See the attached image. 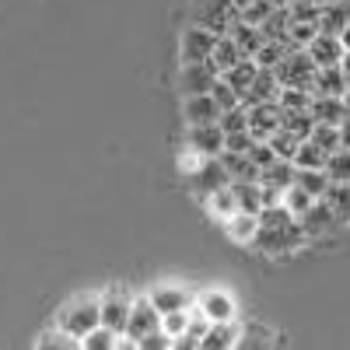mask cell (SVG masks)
Wrapping results in <instances>:
<instances>
[{
  "mask_svg": "<svg viewBox=\"0 0 350 350\" xmlns=\"http://www.w3.org/2000/svg\"><path fill=\"white\" fill-rule=\"evenodd\" d=\"M340 70H343V77L350 81V49H343V56H340Z\"/></svg>",
  "mask_w": 350,
  "mask_h": 350,
  "instance_id": "48",
  "label": "cell"
},
{
  "mask_svg": "<svg viewBox=\"0 0 350 350\" xmlns=\"http://www.w3.org/2000/svg\"><path fill=\"white\" fill-rule=\"evenodd\" d=\"M301 221V228H305V235L308 239H319V235H326V231H333L336 224H340V217H336V211L329 207V203L323 200V196H319L315 203H312V207L298 217Z\"/></svg>",
  "mask_w": 350,
  "mask_h": 350,
  "instance_id": "11",
  "label": "cell"
},
{
  "mask_svg": "<svg viewBox=\"0 0 350 350\" xmlns=\"http://www.w3.org/2000/svg\"><path fill=\"white\" fill-rule=\"evenodd\" d=\"M231 193H235L239 211H249V214H259V211H262V193H259V183H242V179H235V183H231Z\"/></svg>",
  "mask_w": 350,
  "mask_h": 350,
  "instance_id": "28",
  "label": "cell"
},
{
  "mask_svg": "<svg viewBox=\"0 0 350 350\" xmlns=\"http://www.w3.org/2000/svg\"><path fill=\"white\" fill-rule=\"evenodd\" d=\"M120 336H123V333H112L109 326H95L88 336H81V347H84V350H109V347L120 343Z\"/></svg>",
  "mask_w": 350,
  "mask_h": 350,
  "instance_id": "35",
  "label": "cell"
},
{
  "mask_svg": "<svg viewBox=\"0 0 350 350\" xmlns=\"http://www.w3.org/2000/svg\"><path fill=\"white\" fill-rule=\"evenodd\" d=\"M315 64H312V56L305 49H291L284 60L273 67L280 88H305V92H312V84H315Z\"/></svg>",
  "mask_w": 350,
  "mask_h": 350,
  "instance_id": "4",
  "label": "cell"
},
{
  "mask_svg": "<svg viewBox=\"0 0 350 350\" xmlns=\"http://www.w3.org/2000/svg\"><path fill=\"white\" fill-rule=\"evenodd\" d=\"M273 130H280V102L249 105V133L256 140H270Z\"/></svg>",
  "mask_w": 350,
  "mask_h": 350,
  "instance_id": "12",
  "label": "cell"
},
{
  "mask_svg": "<svg viewBox=\"0 0 350 350\" xmlns=\"http://www.w3.org/2000/svg\"><path fill=\"white\" fill-rule=\"evenodd\" d=\"M154 329H161V312L154 308L151 298H137L130 305V319H126V329L123 333L137 343V340H144V336L154 333Z\"/></svg>",
  "mask_w": 350,
  "mask_h": 350,
  "instance_id": "5",
  "label": "cell"
},
{
  "mask_svg": "<svg viewBox=\"0 0 350 350\" xmlns=\"http://www.w3.org/2000/svg\"><path fill=\"white\" fill-rule=\"evenodd\" d=\"M340 148H350V112L343 116V123H340Z\"/></svg>",
  "mask_w": 350,
  "mask_h": 350,
  "instance_id": "47",
  "label": "cell"
},
{
  "mask_svg": "<svg viewBox=\"0 0 350 350\" xmlns=\"http://www.w3.org/2000/svg\"><path fill=\"white\" fill-rule=\"evenodd\" d=\"M214 46H217V36L211 32V28H203V25H189L186 28V36H183V64H203V60H211L214 56Z\"/></svg>",
  "mask_w": 350,
  "mask_h": 350,
  "instance_id": "6",
  "label": "cell"
},
{
  "mask_svg": "<svg viewBox=\"0 0 350 350\" xmlns=\"http://www.w3.org/2000/svg\"><path fill=\"white\" fill-rule=\"evenodd\" d=\"M228 36L235 39V46L242 49V56H252V60H256V53H259V46L267 42V39H262V32H259V28H256V25H245V21H239V25L231 28Z\"/></svg>",
  "mask_w": 350,
  "mask_h": 350,
  "instance_id": "26",
  "label": "cell"
},
{
  "mask_svg": "<svg viewBox=\"0 0 350 350\" xmlns=\"http://www.w3.org/2000/svg\"><path fill=\"white\" fill-rule=\"evenodd\" d=\"M270 148H273V154H277V158L291 161V158H295V151H298V137H291V133L280 126V130H273V133H270Z\"/></svg>",
  "mask_w": 350,
  "mask_h": 350,
  "instance_id": "37",
  "label": "cell"
},
{
  "mask_svg": "<svg viewBox=\"0 0 350 350\" xmlns=\"http://www.w3.org/2000/svg\"><path fill=\"white\" fill-rule=\"evenodd\" d=\"M193 189L200 193V196H211L214 189H221V186H228L231 183V175H228V168H224V161H221V154L217 158H200V168L193 172Z\"/></svg>",
  "mask_w": 350,
  "mask_h": 350,
  "instance_id": "8",
  "label": "cell"
},
{
  "mask_svg": "<svg viewBox=\"0 0 350 350\" xmlns=\"http://www.w3.org/2000/svg\"><path fill=\"white\" fill-rule=\"evenodd\" d=\"M312 203H315V196H312L308 189H301L298 183H291V186L284 189V207L295 214V217H301V214L312 207Z\"/></svg>",
  "mask_w": 350,
  "mask_h": 350,
  "instance_id": "34",
  "label": "cell"
},
{
  "mask_svg": "<svg viewBox=\"0 0 350 350\" xmlns=\"http://www.w3.org/2000/svg\"><path fill=\"white\" fill-rule=\"evenodd\" d=\"M221 161L231 175V183L242 179V183H259V165L249 158V154H231V151H221Z\"/></svg>",
  "mask_w": 350,
  "mask_h": 350,
  "instance_id": "22",
  "label": "cell"
},
{
  "mask_svg": "<svg viewBox=\"0 0 350 350\" xmlns=\"http://www.w3.org/2000/svg\"><path fill=\"white\" fill-rule=\"evenodd\" d=\"M305 239L308 235H305L301 221L291 214L284 203H273V207H262L259 211V231H256V239H252V245L259 252H267V256H287V252H295Z\"/></svg>",
  "mask_w": 350,
  "mask_h": 350,
  "instance_id": "1",
  "label": "cell"
},
{
  "mask_svg": "<svg viewBox=\"0 0 350 350\" xmlns=\"http://www.w3.org/2000/svg\"><path fill=\"white\" fill-rule=\"evenodd\" d=\"M239 21H242V11L231 0H200L193 8V25L211 28L214 36H228Z\"/></svg>",
  "mask_w": 350,
  "mask_h": 350,
  "instance_id": "2",
  "label": "cell"
},
{
  "mask_svg": "<svg viewBox=\"0 0 350 350\" xmlns=\"http://www.w3.org/2000/svg\"><path fill=\"white\" fill-rule=\"evenodd\" d=\"M323 200L336 211L340 224H343V221H350V183H329V189H326V196H323Z\"/></svg>",
  "mask_w": 350,
  "mask_h": 350,
  "instance_id": "31",
  "label": "cell"
},
{
  "mask_svg": "<svg viewBox=\"0 0 350 350\" xmlns=\"http://www.w3.org/2000/svg\"><path fill=\"white\" fill-rule=\"evenodd\" d=\"M295 183L301 186V189H308L315 200L319 196H326V189H329V175H326V168H298V175H295Z\"/></svg>",
  "mask_w": 350,
  "mask_h": 350,
  "instance_id": "29",
  "label": "cell"
},
{
  "mask_svg": "<svg viewBox=\"0 0 350 350\" xmlns=\"http://www.w3.org/2000/svg\"><path fill=\"white\" fill-rule=\"evenodd\" d=\"M200 312L211 319V323H231L235 319V301H231V295H224V291H207V295L200 298Z\"/></svg>",
  "mask_w": 350,
  "mask_h": 350,
  "instance_id": "17",
  "label": "cell"
},
{
  "mask_svg": "<svg viewBox=\"0 0 350 350\" xmlns=\"http://www.w3.org/2000/svg\"><path fill=\"white\" fill-rule=\"evenodd\" d=\"M36 347H42V350H46V347H81V340H77V336H70L67 329L56 326L53 333H42V336L36 340Z\"/></svg>",
  "mask_w": 350,
  "mask_h": 350,
  "instance_id": "44",
  "label": "cell"
},
{
  "mask_svg": "<svg viewBox=\"0 0 350 350\" xmlns=\"http://www.w3.org/2000/svg\"><path fill=\"white\" fill-rule=\"evenodd\" d=\"M98 305H102V326H109L112 333H123V329H126V319H130L133 298L126 295L123 287H112Z\"/></svg>",
  "mask_w": 350,
  "mask_h": 350,
  "instance_id": "9",
  "label": "cell"
},
{
  "mask_svg": "<svg viewBox=\"0 0 350 350\" xmlns=\"http://www.w3.org/2000/svg\"><path fill=\"white\" fill-rule=\"evenodd\" d=\"M270 4H273V8H291L295 0H270Z\"/></svg>",
  "mask_w": 350,
  "mask_h": 350,
  "instance_id": "51",
  "label": "cell"
},
{
  "mask_svg": "<svg viewBox=\"0 0 350 350\" xmlns=\"http://www.w3.org/2000/svg\"><path fill=\"white\" fill-rule=\"evenodd\" d=\"M186 123H217L221 120V105L214 102V95H186Z\"/></svg>",
  "mask_w": 350,
  "mask_h": 350,
  "instance_id": "15",
  "label": "cell"
},
{
  "mask_svg": "<svg viewBox=\"0 0 350 350\" xmlns=\"http://www.w3.org/2000/svg\"><path fill=\"white\" fill-rule=\"evenodd\" d=\"M211 60H214V67L224 74L228 67H235V64L242 60V49L235 46V39H231V36H217V46H214V56H211Z\"/></svg>",
  "mask_w": 350,
  "mask_h": 350,
  "instance_id": "30",
  "label": "cell"
},
{
  "mask_svg": "<svg viewBox=\"0 0 350 350\" xmlns=\"http://www.w3.org/2000/svg\"><path fill=\"white\" fill-rule=\"evenodd\" d=\"M189 148L200 158H217L224 151V130H221V123H193L189 126Z\"/></svg>",
  "mask_w": 350,
  "mask_h": 350,
  "instance_id": "10",
  "label": "cell"
},
{
  "mask_svg": "<svg viewBox=\"0 0 350 350\" xmlns=\"http://www.w3.org/2000/svg\"><path fill=\"white\" fill-rule=\"evenodd\" d=\"M235 343H239L235 319H231V323H211V329L203 333V340H200L203 350H221V347H235Z\"/></svg>",
  "mask_w": 350,
  "mask_h": 350,
  "instance_id": "23",
  "label": "cell"
},
{
  "mask_svg": "<svg viewBox=\"0 0 350 350\" xmlns=\"http://www.w3.org/2000/svg\"><path fill=\"white\" fill-rule=\"evenodd\" d=\"M231 4H235V8H239V11H242V8H245V4H252V0H231Z\"/></svg>",
  "mask_w": 350,
  "mask_h": 350,
  "instance_id": "52",
  "label": "cell"
},
{
  "mask_svg": "<svg viewBox=\"0 0 350 350\" xmlns=\"http://www.w3.org/2000/svg\"><path fill=\"white\" fill-rule=\"evenodd\" d=\"M273 11H277V8L270 4V0H252V4H245V8H242V21H245V25H256V28H259V25L267 21V18H270Z\"/></svg>",
  "mask_w": 350,
  "mask_h": 350,
  "instance_id": "41",
  "label": "cell"
},
{
  "mask_svg": "<svg viewBox=\"0 0 350 350\" xmlns=\"http://www.w3.org/2000/svg\"><path fill=\"white\" fill-rule=\"evenodd\" d=\"M221 77V70L214 67V60H203V64H183L179 84L186 95H211L214 81Z\"/></svg>",
  "mask_w": 350,
  "mask_h": 350,
  "instance_id": "7",
  "label": "cell"
},
{
  "mask_svg": "<svg viewBox=\"0 0 350 350\" xmlns=\"http://www.w3.org/2000/svg\"><path fill=\"white\" fill-rule=\"evenodd\" d=\"M336 39H340V42H343V49H350V25H347V28H343V32H340V36H336Z\"/></svg>",
  "mask_w": 350,
  "mask_h": 350,
  "instance_id": "49",
  "label": "cell"
},
{
  "mask_svg": "<svg viewBox=\"0 0 350 350\" xmlns=\"http://www.w3.org/2000/svg\"><path fill=\"white\" fill-rule=\"evenodd\" d=\"M186 326H189V308H179V312H165L161 315V329L175 340V336H183L186 333Z\"/></svg>",
  "mask_w": 350,
  "mask_h": 350,
  "instance_id": "42",
  "label": "cell"
},
{
  "mask_svg": "<svg viewBox=\"0 0 350 350\" xmlns=\"http://www.w3.org/2000/svg\"><path fill=\"white\" fill-rule=\"evenodd\" d=\"M280 109H312V92L305 88H280Z\"/></svg>",
  "mask_w": 350,
  "mask_h": 350,
  "instance_id": "40",
  "label": "cell"
},
{
  "mask_svg": "<svg viewBox=\"0 0 350 350\" xmlns=\"http://www.w3.org/2000/svg\"><path fill=\"white\" fill-rule=\"evenodd\" d=\"M60 329H67L70 336H88L95 326H102V305L95 298H77L70 301L64 312H60V323H56Z\"/></svg>",
  "mask_w": 350,
  "mask_h": 350,
  "instance_id": "3",
  "label": "cell"
},
{
  "mask_svg": "<svg viewBox=\"0 0 350 350\" xmlns=\"http://www.w3.org/2000/svg\"><path fill=\"white\" fill-rule=\"evenodd\" d=\"M252 133L249 130H239V133H224V151H231V154H245L249 148H252Z\"/></svg>",
  "mask_w": 350,
  "mask_h": 350,
  "instance_id": "45",
  "label": "cell"
},
{
  "mask_svg": "<svg viewBox=\"0 0 350 350\" xmlns=\"http://www.w3.org/2000/svg\"><path fill=\"white\" fill-rule=\"evenodd\" d=\"M287 11H291V21H312V25H319V14H323V8L315 0H295Z\"/></svg>",
  "mask_w": 350,
  "mask_h": 350,
  "instance_id": "43",
  "label": "cell"
},
{
  "mask_svg": "<svg viewBox=\"0 0 350 350\" xmlns=\"http://www.w3.org/2000/svg\"><path fill=\"white\" fill-rule=\"evenodd\" d=\"M312 140L329 154V151L340 148V126H333V123H315V126H312Z\"/></svg>",
  "mask_w": 350,
  "mask_h": 350,
  "instance_id": "38",
  "label": "cell"
},
{
  "mask_svg": "<svg viewBox=\"0 0 350 350\" xmlns=\"http://www.w3.org/2000/svg\"><path fill=\"white\" fill-rule=\"evenodd\" d=\"M211 95H214V102L221 105V112H224V109H235V105H242V95H239V92H235V88H231L224 77H217V81H214Z\"/></svg>",
  "mask_w": 350,
  "mask_h": 350,
  "instance_id": "39",
  "label": "cell"
},
{
  "mask_svg": "<svg viewBox=\"0 0 350 350\" xmlns=\"http://www.w3.org/2000/svg\"><path fill=\"white\" fill-rule=\"evenodd\" d=\"M343 105H347V112H350V81H347V88H343Z\"/></svg>",
  "mask_w": 350,
  "mask_h": 350,
  "instance_id": "50",
  "label": "cell"
},
{
  "mask_svg": "<svg viewBox=\"0 0 350 350\" xmlns=\"http://www.w3.org/2000/svg\"><path fill=\"white\" fill-rule=\"evenodd\" d=\"M207 203H211V214L214 217H231V214H235L239 211V203H235V193H231V183L228 186H221V189H214L211 196H207Z\"/></svg>",
  "mask_w": 350,
  "mask_h": 350,
  "instance_id": "32",
  "label": "cell"
},
{
  "mask_svg": "<svg viewBox=\"0 0 350 350\" xmlns=\"http://www.w3.org/2000/svg\"><path fill=\"white\" fill-rule=\"evenodd\" d=\"M280 95V81L273 74V67H259L256 81L249 84V92L242 95V105H259V102H277Z\"/></svg>",
  "mask_w": 350,
  "mask_h": 350,
  "instance_id": "13",
  "label": "cell"
},
{
  "mask_svg": "<svg viewBox=\"0 0 350 350\" xmlns=\"http://www.w3.org/2000/svg\"><path fill=\"white\" fill-rule=\"evenodd\" d=\"M256 74H259V64L252 60V56H242V60H239L235 67H228L221 77H224L231 88H235L239 95H245V92H249V84L256 81Z\"/></svg>",
  "mask_w": 350,
  "mask_h": 350,
  "instance_id": "24",
  "label": "cell"
},
{
  "mask_svg": "<svg viewBox=\"0 0 350 350\" xmlns=\"http://www.w3.org/2000/svg\"><path fill=\"white\" fill-rule=\"evenodd\" d=\"M305 53L312 56L315 67H333V64H340V56H343V42H340L336 36L319 32V36L305 46Z\"/></svg>",
  "mask_w": 350,
  "mask_h": 350,
  "instance_id": "14",
  "label": "cell"
},
{
  "mask_svg": "<svg viewBox=\"0 0 350 350\" xmlns=\"http://www.w3.org/2000/svg\"><path fill=\"white\" fill-rule=\"evenodd\" d=\"M315 4H319V8H323V4H329V0H315Z\"/></svg>",
  "mask_w": 350,
  "mask_h": 350,
  "instance_id": "53",
  "label": "cell"
},
{
  "mask_svg": "<svg viewBox=\"0 0 350 350\" xmlns=\"http://www.w3.org/2000/svg\"><path fill=\"white\" fill-rule=\"evenodd\" d=\"M172 343H175V340H172L165 329H154V333H148L144 340H137L140 350H165V347H172Z\"/></svg>",
  "mask_w": 350,
  "mask_h": 350,
  "instance_id": "46",
  "label": "cell"
},
{
  "mask_svg": "<svg viewBox=\"0 0 350 350\" xmlns=\"http://www.w3.org/2000/svg\"><path fill=\"white\" fill-rule=\"evenodd\" d=\"M343 88H347V77H343L340 64H333V67H319V70H315L312 95H336V98H343Z\"/></svg>",
  "mask_w": 350,
  "mask_h": 350,
  "instance_id": "19",
  "label": "cell"
},
{
  "mask_svg": "<svg viewBox=\"0 0 350 350\" xmlns=\"http://www.w3.org/2000/svg\"><path fill=\"white\" fill-rule=\"evenodd\" d=\"M312 116H315V123H333V126H340L343 116H347V105H343V98H336V95H315V98H312Z\"/></svg>",
  "mask_w": 350,
  "mask_h": 350,
  "instance_id": "20",
  "label": "cell"
},
{
  "mask_svg": "<svg viewBox=\"0 0 350 350\" xmlns=\"http://www.w3.org/2000/svg\"><path fill=\"white\" fill-rule=\"evenodd\" d=\"M347 25H350V0H329V4H323V14H319V32L340 36Z\"/></svg>",
  "mask_w": 350,
  "mask_h": 350,
  "instance_id": "16",
  "label": "cell"
},
{
  "mask_svg": "<svg viewBox=\"0 0 350 350\" xmlns=\"http://www.w3.org/2000/svg\"><path fill=\"white\" fill-rule=\"evenodd\" d=\"M224 231L235 242H252L256 231H259V214H249V211H235L231 217H224Z\"/></svg>",
  "mask_w": 350,
  "mask_h": 350,
  "instance_id": "21",
  "label": "cell"
},
{
  "mask_svg": "<svg viewBox=\"0 0 350 350\" xmlns=\"http://www.w3.org/2000/svg\"><path fill=\"white\" fill-rule=\"evenodd\" d=\"M295 175H298L295 161H284V158H277L273 165L259 168V183H262V186H277V189H287L291 183H295Z\"/></svg>",
  "mask_w": 350,
  "mask_h": 350,
  "instance_id": "25",
  "label": "cell"
},
{
  "mask_svg": "<svg viewBox=\"0 0 350 350\" xmlns=\"http://www.w3.org/2000/svg\"><path fill=\"white\" fill-rule=\"evenodd\" d=\"M217 123H221V130H224V133H239V130H249V105L224 109Z\"/></svg>",
  "mask_w": 350,
  "mask_h": 350,
  "instance_id": "36",
  "label": "cell"
},
{
  "mask_svg": "<svg viewBox=\"0 0 350 350\" xmlns=\"http://www.w3.org/2000/svg\"><path fill=\"white\" fill-rule=\"evenodd\" d=\"M326 175L333 183H350V148H336L326 158Z\"/></svg>",
  "mask_w": 350,
  "mask_h": 350,
  "instance_id": "33",
  "label": "cell"
},
{
  "mask_svg": "<svg viewBox=\"0 0 350 350\" xmlns=\"http://www.w3.org/2000/svg\"><path fill=\"white\" fill-rule=\"evenodd\" d=\"M151 301H154V308L165 315V312H179V308H189V291H183V287H172V284H161V287H154L151 291Z\"/></svg>",
  "mask_w": 350,
  "mask_h": 350,
  "instance_id": "18",
  "label": "cell"
},
{
  "mask_svg": "<svg viewBox=\"0 0 350 350\" xmlns=\"http://www.w3.org/2000/svg\"><path fill=\"white\" fill-rule=\"evenodd\" d=\"M326 151L319 148V144L312 140V137H305V140H298V151H295V168H326Z\"/></svg>",
  "mask_w": 350,
  "mask_h": 350,
  "instance_id": "27",
  "label": "cell"
}]
</instances>
